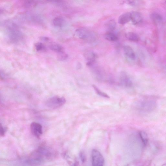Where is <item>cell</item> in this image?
<instances>
[{
  "mask_svg": "<svg viewBox=\"0 0 166 166\" xmlns=\"http://www.w3.org/2000/svg\"><path fill=\"white\" fill-rule=\"evenodd\" d=\"M6 33L10 41L16 43L23 39V34L19 29L16 24L11 21H7L5 23Z\"/></svg>",
  "mask_w": 166,
  "mask_h": 166,
  "instance_id": "obj_1",
  "label": "cell"
},
{
  "mask_svg": "<svg viewBox=\"0 0 166 166\" xmlns=\"http://www.w3.org/2000/svg\"><path fill=\"white\" fill-rule=\"evenodd\" d=\"M76 34L80 39L90 42H92L96 40V34L93 31L88 29L81 28L76 30Z\"/></svg>",
  "mask_w": 166,
  "mask_h": 166,
  "instance_id": "obj_2",
  "label": "cell"
},
{
  "mask_svg": "<svg viewBox=\"0 0 166 166\" xmlns=\"http://www.w3.org/2000/svg\"><path fill=\"white\" fill-rule=\"evenodd\" d=\"M66 102L64 97L56 96L50 98L46 102V105L48 108L56 109L61 107Z\"/></svg>",
  "mask_w": 166,
  "mask_h": 166,
  "instance_id": "obj_3",
  "label": "cell"
},
{
  "mask_svg": "<svg viewBox=\"0 0 166 166\" xmlns=\"http://www.w3.org/2000/svg\"><path fill=\"white\" fill-rule=\"evenodd\" d=\"M156 103L152 100L146 99L140 103V111L145 113H148L153 111L156 108Z\"/></svg>",
  "mask_w": 166,
  "mask_h": 166,
  "instance_id": "obj_4",
  "label": "cell"
},
{
  "mask_svg": "<svg viewBox=\"0 0 166 166\" xmlns=\"http://www.w3.org/2000/svg\"><path fill=\"white\" fill-rule=\"evenodd\" d=\"M92 166H104L105 160L100 152L96 149L92 151Z\"/></svg>",
  "mask_w": 166,
  "mask_h": 166,
  "instance_id": "obj_5",
  "label": "cell"
},
{
  "mask_svg": "<svg viewBox=\"0 0 166 166\" xmlns=\"http://www.w3.org/2000/svg\"><path fill=\"white\" fill-rule=\"evenodd\" d=\"M84 58L87 61V65L89 67H93L96 63L97 56L96 54L91 51L86 50L84 52Z\"/></svg>",
  "mask_w": 166,
  "mask_h": 166,
  "instance_id": "obj_6",
  "label": "cell"
},
{
  "mask_svg": "<svg viewBox=\"0 0 166 166\" xmlns=\"http://www.w3.org/2000/svg\"><path fill=\"white\" fill-rule=\"evenodd\" d=\"M30 128L32 134L35 137L39 138L42 134V127L41 125L37 122H32Z\"/></svg>",
  "mask_w": 166,
  "mask_h": 166,
  "instance_id": "obj_7",
  "label": "cell"
},
{
  "mask_svg": "<svg viewBox=\"0 0 166 166\" xmlns=\"http://www.w3.org/2000/svg\"><path fill=\"white\" fill-rule=\"evenodd\" d=\"M130 14L131 21L134 25H137L142 22L143 16L141 13L138 12L133 11L130 12Z\"/></svg>",
  "mask_w": 166,
  "mask_h": 166,
  "instance_id": "obj_8",
  "label": "cell"
},
{
  "mask_svg": "<svg viewBox=\"0 0 166 166\" xmlns=\"http://www.w3.org/2000/svg\"><path fill=\"white\" fill-rule=\"evenodd\" d=\"M120 80L122 85L127 87H131L132 86V81L126 73L123 72L121 73Z\"/></svg>",
  "mask_w": 166,
  "mask_h": 166,
  "instance_id": "obj_9",
  "label": "cell"
},
{
  "mask_svg": "<svg viewBox=\"0 0 166 166\" xmlns=\"http://www.w3.org/2000/svg\"><path fill=\"white\" fill-rule=\"evenodd\" d=\"M125 55L132 60H134L136 58V55L132 47L129 45H125L123 48Z\"/></svg>",
  "mask_w": 166,
  "mask_h": 166,
  "instance_id": "obj_10",
  "label": "cell"
},
{
  "mask_svg": "<svg viewBox=\"0 0 166 166\" xmlns=\"http://www.w3.org/2000/svg\"><path fill=\"white\" fill-rule=\"evenodd\" d=\"M130 21H131V14L129 12L123 13L118 18V23L122 25L126 24Z\"/></svg>",
  "mask_w": 166,
  "mask_h": 166,
  "instance_id": "obj_11",
  "label": "cell"
},
{
  "mask_svg": "<svg viewBox=\"0 0 166 166\" xmlns=\"http://www.w3.org/2000/svg\"><path fill=\"white\" fill-rule=\"evenodd\" d=\"M49 48L58 54V55L64 52V48L60 44L56 43H52L49 45Z\"/></svg>",
  "mask_w": 166,
  "mask_h": 166,
  "instance_id": "obj_12",
  "label": "cell"
},
{
  "mask_svg": "<svg viewBox=\"0 0 166 166\" xmlns=\"http://www.w3.org/2000/svg\"><path fill=\"white\" fill-rule=\"evenodd\" d=\"M53 25L56 28H61L65 24L64 19L61 16H58L54 18L53 20Z\"/></svg>",
  "mask_w": 166,
  "mask_h": 166,
  "instance_id": "obj_13",
  "label": "cell"
},
{
  "mask_svg": "<svg viewBox=\"0 0 166 166\" xmlns=\"http://www.w3.org/2000/svg\"><path fill=\"white\" fill-rule=\"evenodd\" d=\"M26 19L34 23H42V18L39 15L35 14H28L26 16Z\"/></svg>",
  "mask_w": 166,
  "mask_h": 166,
  "instance_id": "obj_14",
  "label": "cell"
},
{
  "mask_svg": "<svg viewBox=\"0 0 166 166\" xmlns=\"http://www.w3.org/2000/svg\"><path fill=\"white\" fill-rule=\"evenodd\" d=\"M126 37L127 39L130 41L137 42L140 40V37L134 32H127L126 34Z\"/></svg>",
  "mask_w": 166,
  "mask_h": 166,
  "instance_id": "obj_15",
  "label": "cell"
},
{
  "mask_svg": "<svg viewBox=\"0 0 166 166\" xmlns=\"http://www.w3.org/2000/svg\"><path fill=\"white\" fill-rule=\"evenodd\" d=\"M105 26L109 32H112L116 28V23L115 20L111 19L106 23Z\"/></svg>",
  "mask_w": 166,
  "mask_h": 166,
  "instance_id": "obj_16",
  "label": "cell"
},
{
  "mask_svg": "<svg viewBox=\"0 0 166 166\" xmlns=\"http://www.w3.org/2000/svg\"><path fill=\"white\" fill-rule=\"evenodd\" d=\"M151 18L152 20L156 23H162L163 20L162 16L158 13L156 12L152 13L151 15Z\"/></svg>",
  "mask_w": 166,
  "mask_h": 166,
  "instance_id": "obj_17",
  "label": "cell"
},
{
  "mask_svg": "<svg viewBox=\"0 0 166 166\" xmlns=\"http://www.w3.org/2000/svg\"><path fill=\"white\" fill-rule=\"evenodd\" d=\"M105 39L110 41H116L118 40L117 36L112 32H108L104 36Z\"/></svg>",
  "mask_w": 166,
  "mask_h": 166,
  "instance_id": "obj_18",
  "label": "cell"
},
{
  "mask_svg": "<svg viewBox=\"0 0 166 166\" xmlns=\"http://www.w3.org/2000/svg\"><path fill=\"white\" fill-rule=\"evenodd\" d=\"M139 136L143 145L146 146L148 142V136L147 133L143 131H141L139 133Z\"/></svg>",
  "mask_w": 166,
  "mask_h": 166,
  "instance_id": "obj_19",
  "label": "cell"
},
{
  "mask_svg": "<svg viewBox=\"0 0 166 166\" xmlns=\"http://www.w3.org/2000/svg\"><path fill=\"white\" fill-rule=\"evenodd\" d=\"M35 47L37 51L39 52H44L47 50V48L45 45L41 42L35 43Z\"/></svg>",
  "mask_w": 166,
  "mask_h": 166,
  "instance_id": "obj_20",
  "label": "cell"
},
{
  "mask_svg": "<svg viewBox=\"0 0 166 166\" xmlns=\"http://www.w3.org/2000/svg\"><path fill=\"white\" fill-rule=\"evenodd\" d=\"M92 87H93L94 90L96 92V93L99 96L105 98H110V96H108V94L101 91L96 86L94 85H92Z\"/></svg>",
  "mask_w": 166,
  "mask_h": 166,
  "instance_id": "obj_21",
  "label": "cell"
},
{
  "mask_svg": "<svg viewBox=\"0 0 166 166\" xmlns=\"http://www.w3.org/2000/svg\"><path fill=\"white\" fill-rule=\"evenodd\" d=\"M37 3L33 1H25L24 3V5L26 7H29L36 5Z\"/></svg>",
  "mask_w": 166,
  "mask_h": 166,
  "instance_id": "obj_22",
  "label": "cell"
},
{
  "mask_svg": "<svg viewBox=\"0 0 166 166\" xmlns=\"http://www.w3.org/2000/svg\"><path fill=\"white\" fill-rule=\"evenodd\" d=\"M5 130L3 127L2 126L1 124V135L2 136H3L5 135Z\"/></svg>",
  "mask_w": 166,
  "mask_h": 166,
  "instance_id": "obj_23",
  "label": "cell"
},
{
  "mask_svg": "<svg viewBox=\"0 0 166 166\" xmlns=\"http://www.w3.org/2000/svg\"><path fill=\"white\" fill-rule=\"evenodd\" d=\"M80 156L81 160L83 162H84L85 161L86 158L85 156H84L83 154L81 153L80 154Z\"/></svg>",
  "mask_w": 166,
  "mask_h": 166,
  "instance_id": "obj_24",
  "label": "cell"
},
{
  "mask_svg": "<svg viewBox=\"0 0 166 166\" xmlns=\"http://www.w3.org/2000/svg\"><path fill=\"white\" fill-rule=\"evenodd\" d=\"M41 40L43 41L47 42L50 40L48 37H42L41 39Z\"/></svg>",
  "mask_w": 166,
  "mask_h": 166,
  "instance_id": "obj_25",
  "label": "cell"
},
{
  "mask_svg": "<svg viewBox=\"0 0 166 166\" xmlns=\"http://www.w3.org/2000/svg\"><path fill=\"white\" fill-rule=\"evenodd\" d=\"M162 166H166V163L165 164H163Z\"/></svg>",
  "mask_w": 166,
  "mask_h": 166,
  "instance_id": "obj_26",
  "label": "cell"
},
{
  "mask_svg": "<svg viewBox=\"0 0 166 166\" xmlns=\"http://www.w3.org/2000/svg\"><path fill=\"white\" fill-rule=\"evenodd\" d=\"M165 3H166V1H165Z\"/></svg>",
  "mask_w": 166,
  "mask_h": 166,
  "instance_id": "obj_27",
  "label": "cell"
}]
</instances>
